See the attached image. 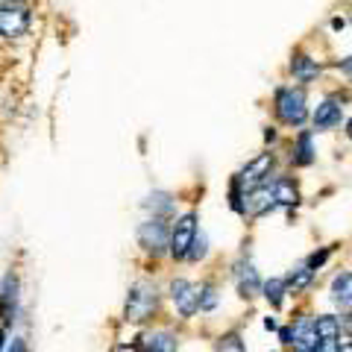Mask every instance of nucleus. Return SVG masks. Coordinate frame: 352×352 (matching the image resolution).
Listing matches in <instances>:
<instances>
[{"label": "nucleus", "instance_id": "10", "mask_svg": "<svg viewBox=\"0 0 352 352\" xmlns=\"http://www.w3.org/2000/svg\"><path fill=\"white\" fill-rule=\"evenodd\" d=\"M291 346H294V352H317V335H314L311 317L296 320V326L291 329Z\"/></svg>", "mask_w": 352, "mask_h": 352}, {"label": "nucleus", "instance_id": "1", "mask_svg": "<svg viewBox=\"0 0 352 352\" xmlns=\"http://www.w3.org/2000/svg\"><path fill=\"white\" fill-rule=\"evenodd\" d=\"M276 115L282 124L288 126H302L308 118L305 106V91L302 88H279L276 91Z\"/></svg>", "mask_w": 352, "mask_h": 352}, {"label": "nucleus", "instance_id": "16", "mask_svg": "<svg viewBox=\"0 0 352 352\" xmlns=\"http://www.w3.org/2000/svg\"><path fill=\"white\" fill-rule=\"evenodd\" d=\"M270 191H273L276 206H296L300 203V191H296V185L291 179H276L270 185Z\"/></svg>", "mask_w": 352, "mask_h": 352}, {"label": "nucleus", "instance_id": "8", "mask_svg": "<svg viewBox=\"0 0 352 352\" xmlns=\"http://www.w3.org/2000/svg\"><path fill=\"white\" fill-rule=\"evenodd\" d=\"M276 208V200H273V191L270 185H258V188H252L250 194H244V203H241V214L247 217H261Z\"/></svg>", "mask_w": 352, "mask_h": 352}, {"label": "nucleus", "instance_id": "20", "mask_svg": "<svg viewBox=\"0 0 352 352\" xmlns=\"http://www.w3.org/2000/svg\"><path fill=\"white\" fill-rule=\"evenodd\" d=\"M217 352H247V349H244V340H241L238 332H229L217 340Z\"/></svg>", "mask_w": 352, "mask_h": 352}, {"label": "nucleus", "instance_id": "2", "mask_svg": "<svg viewBox=\"0 0 352 352\" xmlns=\"http://www.w3.org/2000/svg\"><path fill=\"white\" fill-rule=\"evenodd\" d=\"M156 305H159V294L156 288H150V285H135V288L129 291L126 296V305H124V317L129 323H144L153 317V311H156Z\"/></svg>", "mask_w": 352, "mask_h": 352}, {"label": "nucleus", "instance_id": "14", "mask_svg": "<svg viewBox=\"0 0 352 352\" xmlns=\"http://www.w3.org/2000/svg\"><path fill=\"white\" fill-rule=\"evenodd\" d=\"M291 74H294V80H300V82H311L314 76L320 74V65H317V59L305 56V53H296L291 59Z\"/></svg>", "mask_w": 352, "mask_h": 352}, {"label": "nucleus", "instance_id": "9", "mask_svg": "<svg viewBox=\"0 0 352 352\" xmlns=\"http://www.w3.org/2000/svg\"><path fill=\"white\" fill-rule=\"evenodd\" d=\"M235 285H238V294L244 296V300H252V296L261 291V279H258L256 267H252L250 261H244V258L235 264Z\"/></svg>", "mask_w": 352, "mask_h": 352}, {"label": "nucleus", "instance_id": "29", "mask_svg": "<svg viewBox=\"0 0 352 352\" xmlns=\"http://www.w3.org/2000/svg\"><path fill=\"white\" fill-rule=\"evenodd\" d=\"M349 6H352V0H349Z\"/></svg>", "mask_w": 352, "mask_h": 352}, {"label": "nucleus", "instance_id": "15", "mask_svg": "<svg viewBox=\"0 0 352 352\" xmlns=\"http://www.w3.org/2000/svg\"><path fill=\"white\" fill-rule=\"evenodd\" d=\"M311 279H314V270L308 267V261H302V264H296V267L288 273V279H282V282H285V291L300 294L311 285Z\"/></svg>", "mask_w": 352, "mask_h": 352}, {"label": "nucleus", "instance_id": "28", "mask_svg": "<svg viewBox=\"0 0 352 352\" xmlns=\"http://www.w3.org/2000/svg\"><path fill=\"white\" fill-rule=\"evenodd\" d=\"M0 346H3V332H0Z\"/></svg>", "mask_w": 352, "mask_h": 352}, {"label": "nucleus", "instance_id": "5", "mask_svg": "<svg viewBox=\"0 0 352 352\" xmlns=\"http://www.w3.org/2000/svg\"><path fill=\"white\" fill-rule=\"evenodd\" d=\"M340 326L338 317L332 314H323V317H314V335H317V352H340L344 340H340Z\"/></svg>", "mask_w": 352, "mask_h": 352}, {"label": "nucleus", "instance_id": "6", "mask_svg": "<svg viewBox=\"0 0 352 352\" xmlns=\"http://www.w3.org/2000/svg\"><path fill=\"white\" fill-rule=\"evenodd\" d=\"M170 300L176 305V311L182 317H194L200 311V288L191 285L188 279H173L170 282Z\"/></svg>", "mask_w": 352, "mask_h": 352}, {"label": "nucleus", "instance_id": "23", "mask_svg": "<svg viewBox=\"0 0 352 352\" xmlns=\"http://www.w3.org/2000/svg\"><path fill=\"white\" fill-rule=\"evenodd\" d=\"M6 352H27V344H24V340H21V338H15L12 344L6 346Z\"/></svg>", "mask_w": 352, "mask_h": 352}, {"label": "nucleus", "instance_id": "21", "mask_svg": "<svg viewBox=\"0 0 352 352\" xmlns=\"http://www.w3.org/2000/svg\"><path fill=\"white\" fill-rule=\"evenodd\" d=\"M206 252H208V241H206V235L203 232H197V238H194V244H191V250H188V261H200V258H206Z\"/></svg>", "mask_w": 352, "mask_h": 352}, {"label": "nucleus", "instance_id": "27", "mask_svg": "<svg viewBox=\"0 0 352 352\" xmlns=\"http://www.w3.org/2000/svg\"><path fill=\"white\" fill-rule=\"evenodd\" d=\"M346 135H349V141H352V118L346 120Z\"/></svg>", "mask_w": 352, "mask_h": 352}, {"label": "nucleus", "instance_id": "22", "mask_svg": "<svg viewBox=\"0 0 352 352\" xmlns=\"http://www.w3.org/2000/svg\"><path fill=\"white\" fill-rule=\"evenodd\" d=\"M214 305H217V294H214V285H212V282L200 285V308H203V311H212Z\"/></svg>", "mask_w": 352, "mask_h": 352}, {"label": "nucleus", "instance_id": "24", "mask_svg": "<svg viewBox=\"0 0 352 352\" xmlns=\"http://www.w3.org/2000/svg\"><path fill=\"white\" fill-rule=\"evenodd\" d=\"M112 352H141V346L138 344H118Z\"/></svg>", "mask_w": 352, "mask_h": 352}, {"label": "nucleus", "instance_id": "4", "mask_svg": "<svg viewBox=\"0 0 352 352\" xmlns=\"http://www.w3.org/2000/svg\"><path fill=\"white\" fill-rule=\"evenodd\" d=\"M194 238H197V214L188 212V214H182L179 220H176L173 229H170V244H168L170 256L173 258H185L188 256V250H191V244H194Z\"/></svg>", "mask_w": 352, "mask_h": 352}, {"label": "nucleus", "instance_id": "25", "mask_svg": "<svg viewBox=\"0 0 352 352\" xmlns=\"http://www.w3.org/2000/svg\"><path fill=\"white\" fill-rule=\"evenodd\" d=\"M340 71H344L349 80H352V56H346V59H340Z\"/></svg>", "mask_w": 352, "mask_h": 352}, {"label": "nucleus", "instance_id": "19", "mask_svg": "<svg viewBox=\"0 0 352 352\" xmlns=\"http://www.w3.org/2000/svg\"><path fill=\"white\" fill-rule=\"evenodd\" d=\"M261 291H264V296H267V302L273 305V308H279L282 305V300H285V282L282 279H270V282H264L261 285Z\"/></svg>", "mask_w": 352, "mask_h": 352}, {"label": "nucleus", "instance_id": "17", "mask_svg": "<svg viewBox=\"0 0 352 352\" xmlns=\"http://www.w3.org/2000/svg\"><path fill=\"white\" fill-rule=\"evenodd\" d=\"M294 164H300V168H305V164L314 162V147H311V132H300L296 135V144H294Z\"/></svg>", "mask_w": 352, "mask_h": 352}, {"label": "nucleus", "instance_id": "26", "mask_svg": "<svg viewBox=\"0 0 352 352\" xmlns=\"http://www.w3.org/2000/svg\"><path fill=\"white\" fill-rule=\"evenodd\" d=\"M344 332L349 335V344H352V311H349V317H346V323H344Z\"/></svg>", "mask_w": 352, "mask_h": 352}, {"label": "nucleus", "instance_id": "11", "mask_svg": "<svg viewBox=\"0 0 352 352\" xmlns=\"http://www.w3.org/2000/svg\"><path fill=\"white\" fill-rule=\"evenodd\" d=\"M340 118H344V106H340V100H335V97H329V100L317 106L314 129H335L340 124Z\"/></svg>", "mask_w": 352, "mask_h": 352}, {"label": "nucleus", "instance_id": "18", "mask_svg": "<svg viewBox=\"0 0 352 352\" xmlns=\"http://www.w3.org/2000/svg\"><path fill=\"white\" fill-rule=\"evenodd\" d=\"M141 352H176V338L170 332H156L144 338V346Z\"/></svg>", "mask_w": 352, "mask_h": 352}, {"label": "nucleus", "instance_id": "12", "mask_svg": "<svg viewBox=\"0 0 352 352\" xmlns=\"http://www.w3.org/2000/svg\"><path fill=\"white\" fill-rule=\"evenodd\" d=\"M15 291H18L15 276H6L3 288H0V320H3V323L15 320V305H18V294Z\"/></svg>", "mask_w": 352, "mask_h": 352}, {"label": "nucleus", "instance_id": "13", "mask_svg": "<svg viewBox=\"0 0 352 352\" xmlns=\"http://www.w3.org/2000/svg\"><path fill=\"white\" fill-rule=\"evenodd\" d=\"M332 302L340 311H352V273H340L332 282Z\"/></svg>", "mask_w": 352, "mask_h": 352}, {"label": "nucleus", "instance_id": "7", "mask_svg": "<svg viewBox=\"0 0 352 352\" xmlns=\"http://www.w3.org/2000/svg\"><path fill=\"white\" fill-rule=\"evenodd\" d=\"M138 241H141V247L153 252V256H159V252H164V247L170 244V229L162 217H153L147 223H141Z\"/></svg>", "mask_w": 352, "mask_h": 352}, {"label": "nucleus", "instance_id": "3", "mask_svg": "<svg viewBox=\"0 0 352 352\" xmlns=\"http://www.w3.org/2000/svg\"><path fill=\"white\" fill-rule=\"evenodd\" d=\"M30 30V6L24 0H0V36L18 38Z\"/></svg>", "mask_w": 352, "mask_h": 352}]
</instances>
